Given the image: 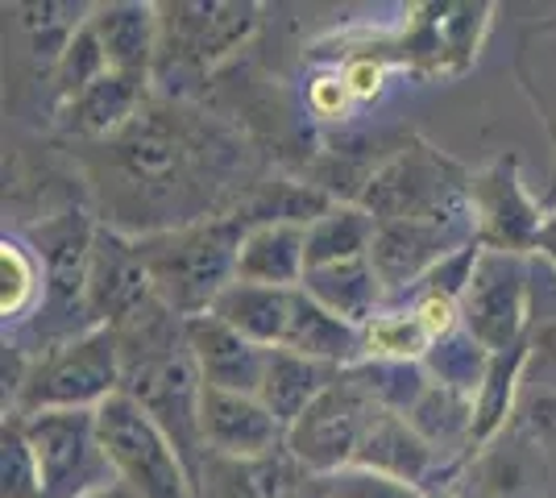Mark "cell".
<instances>
[{
    "label": "cell",
    "instance_id": "1",
    "mask_svg": "<svg viewBox=\"0 0 556 498\" xmlns=\"http://www.w3.org/2000/svg\"><path fill=\"white\" fill-rule=\"evenodd\" d=\"M92 188L104 225L129 238H150L216 216L229 188L232 145L175 104H150L113 142L92 145Z\"/></svg>",
    "mask_w": 556,
    "mask_h": 498
},
{
    "label": "cell",
    "instance_id": "2",
    "mask_svg": "<svg viewBox=\"0 0 556 498\" xmlns=\"http://www.w3.org/2000/svg\"><path fill=\"white\" fill-rule=\"evenodd\" d=\"M254 220L237 213H216L184 229L138 238L141 261L154 279V291L179 320L208 316L212 304L237 283V254Z\"/></svg>",
    "mask_w": 556,
    "mask_h": 498
},
{
    "label": "cell",
    "instance_id": "3",
    "mask_svg": "<svg viewBox=\"0 0 556 498\" xmlns=\"http://www.w3.org/2000/svg\"><path fill=\"white\" fill-rule=\"evenodd\" d=\"M96 233H100V225L88 213H79V208L42 216L29 229V245L38 250L42 270H47L42 304L29 320V332L38 336L34 354L96 329L92 316H88V266H92Z\"/></svg>",
    "mask_w": 556,
    "mask_h": 498
},
{
    "label": "cell",
    "instance_id": "4",
    "mask_svg": "<svg viewBox=\"0 0 556 498\" xmlns=\"http://www.w3.org/2000/svg\"><path fill=\"white\" fill-rule=\"evenodd\" d=\"M125 366L113 329H92L75 341L50 345L29 357V370L4 416H38V411H96L121 395Z\"/></svg>",
    "mask_w": 556,
    "mask_h": 498
},
{
    "label": "cell",
    "instance_id": "5",
    "mask_svg": "<svg viewBox=\"0 0 556 498\" xmlns=\"http://www.w3.org/2000/svg\"><path fill=\"white\" fill-rule=\"evenodd\" d=\"M469 179L453 158L424 142L403 145L394 158L378 166L362 191V208H370L374 220H457L473 225L469 208Z\"/></svg>",
    "mask_w": 556,
    "mask_h": 498
},
{
    "label": "cell",
    "instance_id": "6",
    "mask_svg": "<svg viewBox=\"0 0 556 498\" xmlns=\"http://www.w3.org/2000/svg\"><path fill=\"white\" fill-rule=\"evenodd\" d=\"M96 424L116 477L138 498H195V477L184 452L129 395H113L96 407Z\"/></svg>",
    "mask_w": 556,
    "mask_h": 498
},
{
    "label": "cell",
    "instance_id": "7",
    "mask_svg": "<svg viewBox=\"0 0 556 498\" xmlns=\"http://www.w3.org/2000/svg\"><path fill=\"white\" fill-rule=\"evenodd\" d=\"M532 258L482 245L462 295V329L490 354H507L532 336Z\"/></svg>",
    "mask_w": 556,
    "mask_h": 498
},
{
    "label": "cell",
    "instance_id": "8",
    "mask_svg": "<svg viewBox=\"0 0 556 498\" xmlns=\"http://www.w3.org/2000/svg\"><path fill=\"white\" fill-rule=\"evenodd\" d=\"M159 22H163V42H159L154 75L166 63L175 72L208 75L254 38L262 4L254 0H175V4H159Z\"/></svg>",
    "mask_w": 556,
    "mask_h": 498
},
{
    "label": "cell",
    "instance_id": "9",
    "mask_svg": "<svg viewBox=\"0 0 556 498\" xmlns=\"http://www.w3.org/2000/svg\"><path fill=\"white\" fill-rule=\"evenodd\" d=\"M22 424L42 465V498H88L121 482L96 411H38Z\"/></svg>",
    "mask_w": 556,
    "mask_h": 498
},
{
    "label": "cell",
    "instance_id": "10",
    "mask_svg": "<svg viewBox=\"0 0 556 498\" xmlns=\"http://www.w3.org/2000/svg\"><path fill=\"white\" fill-rule=\"evenodd\" d=\"M378 416H382V407L374 404L349 374H341L295 424L287 427V449L312 477L337 474V470L357 461L362 440Z\"/></svg>",
    "mask_w": 556,
    "mask_h": 498
},
{
    "label": "cell",
    "instance_id": "11",
    "mask_svg": "<svg viewBox=\"0 0 556 498\" xmlns=\"http://www.w3.org/2000/svg\"><path fill=\"white\" fill-rule=\"evenodd\" d=\"M469 208H473V229H478V245L486 250H507V254H523L532 258L535 241H540V225H544V208L535 200L523 175H519V158L507 154L486 170H478L469 179Z\"/></svg>",
    "mask_w": 556,
    "mask_h": 498
},
{
    "label": "cell",
    "instance_id": "12",
    "mask_svg": "<svg viewBox=\"0 0 556 498\" xmlns=\"http://www.w3.org/2000/svg\"><path fill=\"white\" fill-rule=\"evenodd\" d=\"M490 13V4H416L394 50L419 75H462L482 50Z\"/></svg>",
    "mask_w": 556,
    "mask_h": 498
},
{
    "label": "cell",
    "instance_id": "13",
    "mask_svg": "<svg viewBox=\"0 0 556 498\" xmlns=\"http://www.w3.org/2000/svg\"><path fill=\"white\" fill-rule=\"evenodd\" d=\"M159 304L154 279L141 261L138 238L100 225L88 266V316L96 329H125Z\"/></svg>",
    "mask_w": 556,
    "mask_h": 498
},
{
    "label": "cell",
    "instance_id": "14",
    "mask_svg": "<svg viewBox=\"0 0 556 498\" xmlns=\"http://www.w3.org/2000/svg\"><path fill=\"white\" fill-rule=\"evenodd\" d=\"M473 241H478V229L457 220H382L370 261L394 304V299H407L428 279V270H437L448 254Z\"/></svg>",
    "mask_w": 556,
    "mask_h": 498
},
{
    "label": "cell",
    "instance_id": "15",
    "mask_svg": "<svg viewBox=\"0 0 556 498\" xmlns=\"http://www.w3.org/2000/svg\"><path fill=\"white\" fill-rule=\"evenodd\" d=\"M200 436H204V452L237 457V461H257L287 449V424L257 395H229L208 386L200 404Z\"/></svg>",
    "mask_w": 556,
    "mask_h": 498
},
{
    "label": "cell",
    "instance_id": "16",
    "mask_svg": "<svg viewBox=\"0 0 556 498\" xmlns=\"http://www.w3.org/2000/svg\"><path fill=\"white\" fill-rule=\"evenodd\" d=\"M150 108V79H138V75H100L92 88L67 100L63 108H54V125L67 133V138H79L88 145L113 142L116 133H125L134 120Z\"/></svg>",
    "mask_w": 556,
    "mask_h": 498
},
{
    "label": "cell",
    "instance_id": "17",
    "mask_svg": "<svg viewBox=\"0 0 556 498\" xmlns=\"http://www.w3.org/2000/svg\"><path fill=\"white\" fill-rule=\"evenodd\" d=\"M187 349L195 357V370L208 391H229V395H257L266 357L270 349L254 345L216 316H195L187 320Z\"/></svg>",
    "mask_w": 556,
    "mask_h": 498
},
{
    "label": "cell",
    "instance_id": "18",
    "mask_svg": "<svg viewBox=\"0 0 556 498\" xmlns=\"http://www.w3.org/2000/svg\"><path fill=\"white\" fill-rule=\"evenodd\" d=\"M88 29L109 59V72L154 79L159 67V42H163V22L159 4L150 0H113V4H92Z\"/></svg>",
    "mask_w": 556,
    "mask_h": 498
},
{
    "label": "cell",
    "instance_id": "19",
    "mask_svg": "<svg viewBox=\"0 0 556 498\" xmlns=\"http://www.w3.org/2000/svg\"><path fill=\"white\" fill-rule=\"evenodd\" d=\"M307 274V225L254 220L237 254V279L262 286H303Z\"/></svg>",
    "mask_w": 556,
    "mask_h": 498
},
{
    "label": "cell",
    "instance_id": "20",
    "mask_svg": "<svg viewBox=\"0 0 556 498\" xmlns=\"http://www.w3.org/2000/svg\"><path fill=\"white\" fill-rule=\"evenodd\" d=\"M353 465H370L378 474H391L399 482H412V486H432V474L441 470V452L432 449L424 436H419L407 416H394L382 411L370 424L362 452Z\"/></svg>",
    "mask_w": 556,
    "mask_h": 498
},
{
    "label": "cell",
    "instance_id": "21",
    "mask_svg": "<svg viewBox=\"0 0 556 498\" xmlns=\"http://www.w3.org/2000/svg\"><path fill=\"white\" fill-rule=\"evenodd\" d=\"M295 291L300 286H262V283H237L225 286V295L212 304L208 316L225 320L229 329L250 336L262 349H282L291 311H295Z\"/></svg>",
    "mask_w": 556,
    "mask_h": 498
},
{
    "label": "cell",
    "instance_id": "22",
    "mask_svg": "<svg viewBox=\"0 0 556 498\" xmlns=\"http://www.w3.org/2000/svg\"><path fill=\"white\" fill-rule=\"evenodd\" d=\"M282 349L300 357H312L320 366H332V370H353L366 361V349H362V329L349 324L341 316H332L328 308H320L307 291H295V311H291V329H287V341Z\"/></svg>",
    "mask_w": 556,
    "mask_h": 498
},
{
    "label": "cell",
    "instance_id": "23",
    "mask_svg": "<svg viewBox=\"0 0 556 498\" xmlns=\"http://www.w3.org/2000/svg\"><path fill=\"white\" fill-rule=\"evenodd\" d=\"M303 291H307L320 308H328L332 316L349 320V324H357V329H366L378 311L391 308V295H387V286H382L370 258L307 270V274H303Z\"/></svg>",
    "mask_w": 556,
    "mask_h": 498
},
{
    "label": "cell",
    "instance_id": "24",
    "mask_svg": "<svg viewBox=\"0 0 556 498\" xmlns=\"http://www.w3.org/2000/svg\"><path fill=\"white\" fill-rule=\"evenodd\" d=\"M337 379H341V370H332V366H320V361L291 354V349H270L257 399L291 427Z\"/></svg>",
    "mask_w": 556,
    "mask_h": 498
},
{
    "label": "cell",
    "instance_id": "25",
    "mask_svg": "<svg viewBox=\"0 0 556 498\" xmlns=\"http://www.w3.org/2000/svg\"><path fill=\"white\" fill-rule=\"evenodd\" d=\"M374 238H378V220L370 208H362L353 200H332L325 213H316L307 225V270L370 258Z\"/></svg>",
    "mask_w": 556,
    "mask_h": 498
},
{
    "label": "cell",
    "instance_id": "26",
    "mask_svg": "<svg viewBox=\"0 0 556 498\" xmlns=\"http://www.w3.org/2000/svg\"><path fill=\"white\" fill-rule=\"evenodd\" d=\"M532 366V341L515 345L507 354H494L486 370V382L478 386L473 395V449H486L490 440L507 427L510 411H515V395H519V382Z\"/></svg>",
    "mask_w": 556,
    "mask_h": 498
},
{
    "label": "cell",
    "instance_id": "27",
    "mask_svg": "<svg viewBox=\"0 0 556 498\" xmlns=\"http://www.w3.org/2000/svg\"><path fill=\"white\" fill-rule=\"evenodd\" d=\"M407 420L432 449L441 452V461L457 449H473V399L469 395L428 382V391L407 411Z\"/></svg>",
    "mask_w": 556,
    "mask_h": 498
},
{
    "label": "cell",
    "instance_id": "28",
    "mask_svg": "<svg viewBox=\"0 0 556 498\" xmlns=\"http://www.w3.org/2000/svg\"><path fill=\"white\" fill-rule=\"evenodd\" d=\"M47 291V270L38 250L22 238L0 241V316L4 324H29Z\"/></svg>",
    "mask_w": 556,
    "mask_h": 498
},
{
    "label": "cell",
    "instance_id": "29",
    "mask_svg": "<svg viewBox=\"0 0 556 498\" xmlns=\"http://www.w3.org/2000/svg\"><path fill=\"white\" fill-rule=\"evenodd\" d=\"M515 72L523 79V92L532 95L535 113L548 125V138L556 145V17L532 25L519 38Z\"/></svg>",
    "mask_w": 556,
    "mask_h": 498
},
{
    "label": "cell",
    "instance_id": "30",
    "mask_svg": "<svg viewBox=\"0 0 556 498\" xmlns=\"http://www.w3.org/2000/svg\"><path fill=\"white\" fill-rule=\"evenodd\" d=\"M490 361H494V354L482 349L465 329H457V332H448V336H441L419 366H424L428 382L448 386V391H457V395H469V399H473L478 386L486 382Z\"/></svg>",
    "mask_w": 556,
    "mask_h": 498
},
{
    "label": "cell",
    "instance_id": "31",
    "mask_svg": "<svg viewBox=\"0 0 556 498\" xmlns=\"http://www.w3.org/2000/svg\"><path fill=\"white\" fill-rule=\"evenodd\" d=\"M17 25L25 34V47L34 59H42V67L54 72V63L63 59V50L71 47V38L79 34V25L88 22L92 4H17Z\"/></svg>",
    "mask_w": 556,
    "mask_h": 498
},
{
    "label": "cell",
    "instance_id": "32",
    "mask_svg": "<svg viewBox=\"0 0 556 498\" xmlns=\"http://www.w3.org/2000/svg\"><path fill=\"white\" fill-rule=\"evenodd\" d=\"M432 332L424 329L412 308H382L370 324L362 329V349L366 361H424L432 349Z\"/></svg>",
    "mask_w": 556,
    "mask_h": 498
},
{
    "label": "cell",
    "instance_id": "33",
    "mask_svg": "<svg viewBox=\"0 0 556 498\" xmlns=\"http://www.w3.org/2000/svg\"><path fill=\"white\" fill-rule=\"evenodd\" d=\"M0 498H42V465L22 416H4L0 424Z\"/></svg>",
    "mask_w": 556,
    "mask_h": 498
},
{
    "label": "cell",
    "instance_id": "34",
    "mask_svg": "<svg viewBox=\"0 0 556 498\" xmlns=\"http://www.w3.org/2000/svg\"><path fill=\"white\" fill-rule=\"evenodd\" d=\"M92 17V13H88ZM100 75H109V59H104V50L96 42V34L88 29V22L79 25V34L71 38V47L63 50V59L54 63V72H50V84H54V108H63L67 100L84 92V88H92Z\"/></svg>",
    "mask_w": 556,
    "mask_h": 498
},
{
    "label": "cell",
    "instance_id": "35",
    "mask_svg": "<svg viewBox=\"0 0 556 498\" xmlns=\"http://www.w3.org/2000/svg\"><path fill=\"white\" fill-rule=\"evenodd\" d=\"M320 498H419V486L399 482L391 474H378L370 465H345L337 474L316 477Z\"/></svg>",
    "mask_w": 556,
    "mask_h": 498
},
{
    "label": "cell",
    "instance_id": "36",
    "mask_svg": "<svg viewBox=\"0 0 556 498\" xmlns=\"http://www.w3.org/2000/svg\"><path fill=\"white\" fill-rule=\"evenodd\" d=\"M341 79H345L353 104H366L387 84V59L382 54H357V59H349L345 67H341Z\"/></svg>",
    "mask_w": 556,
    "mask_h": 498
},
{
    "label": "cell",
    "instance_id": "37",
    "mask_svg": "<svg viewBox=\"0 0 556 498\" xmlns=\"http://www.w3.org/2000/svg\"><path fill=\"white\" fill-rule=\"evenodd\" d=\"M307 104H312V113H320V117H328V120L345 117L349 104H353V95H349L341 72L312 79V88H307Z\"/></svg>",
    "mask_w": 556,
    "mask_h": 498
},
{
    "label": "cell",
    "instance_id": "38",
    "mask_svg": "<svg viewBox=\"0 0 556 498\" xmlns=\"http://www.w3.org/2000/svg\"><path fill=\"white\" fill-rule=\"evenodd\" d=\"M532 357H556V304H544V308H532Z\"/></svg>",
    "mask_w": 556,
    "mask_h": 498
},
{
    "label": "cell",
    "instance_id": "39",
    "mask_svg": "<svg viewBox=\"0 0 556 498\" xmlns=\"http://www.w3.org/2000/svg\"><path fill=\"white\" fill-rule=\"evenodd\" d=\"M535 254L553 266L556 274V208L553 213H544V225H540V241H535Z\"/></svg>",
    "mask_w": 556,
    "mask_h": 498
},
{
    "label": "cell",
    "instance_id": "40",
    "mask_svg": "<svg viewBox=\"0 0 556 498\" xmlns=\"http://www.w3.org/2000/svg\"><path fill=\"white\" fill-rule=\"evenodd\" d=\"M535 427H540L544 436H556V395L535 404Z\"/></svg>",
    "mask_w": 556,
    "mask_h": 498
},
{
    "label": "cell",
    "instance_id": "41",
    "mask_svg": "<svg viewBox=\"0 0 556 498\" xmlns=\"http://www.w3.org/2000/svg\"><path fill=\"white\" fill-rule=\"evenodd\" d=\"M88 498H138L125 482H116V486H109V490H100V495H88Z\"/></svg>",
    "mask_w": 556,
    "mask_h": 498
},
{
    "label": "cell",
    "instance_id": "42",
    "mask_svg": "<svg viewBox=\"0 0 556 498\" xmlns=\"http://www.w3.org/2000/svg\"><path fill=\"white\" fill-rule=\"evenodd\" d=\"M419 498H457V490L453 486H424Z\"/></svg>",
    "mask_w": 556,
    "mask_h": 498
},
{
    "label": "cell",
    "instance_id": "43",
    "mask_svg": "<svg viewBox=\"0 0 556 498\" xmlns=\"http://www.w3.org/2000/svg\"><path fill=\"white\" fill-rule=\"evenodd\" d=\"M300 498H320V495H316V482H312V490H307V495H300Z\"/></svg>",
    "mask_w": 556,
    "mask_h": 498
},
{
    "label": "cell",
    "instance_id": "44",
    "mask_svg": "<svg viewBox=\"0 0 556 498\" xmlns=\"http://www.w3.org/2000/svg\"><path fill=\"white\" fill-rule=\"evenodd\" d=\"M195 498H200V495H195Z\"/></svg>",
    "mask_w": 556,
    "mask_h": 498
}]
</instances>
